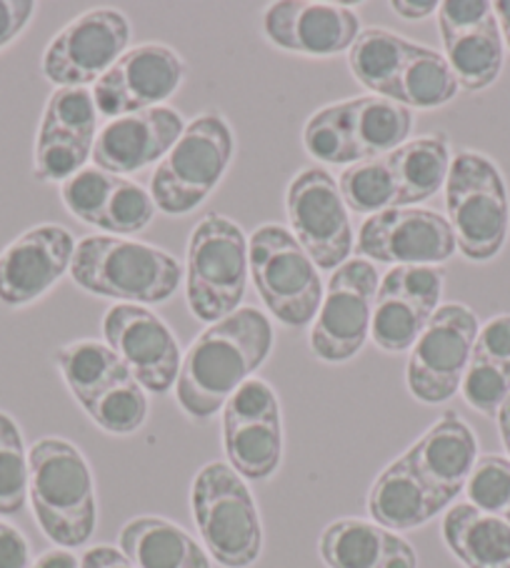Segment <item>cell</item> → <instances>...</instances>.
Returning a JSON list of instances; mask_svg holds the SVG:
<instances>
[{"instance_id": "1", "label": "cell", "mask_w": 510, "mask_h": 568, "mask_svg": "<svg viewBox=\"0 0 510 568\" xmlns=\"http://www.w3.org/2000/svg\"><path fill=\"white\" fill-rule=\"evenodd\" d=\"M273 348V323L253 306L211 323L185 351L175 398L193 420L223 410L235 390L266 364Z\"/></svg>"}, {"instance_id": "2", "label": "cell", "mask_w": 510, "mask_h": 568, "mask_svg": "<svg viewBox=\"0 0 510 568\" xmlns=\"http://www.w3.org/2000/svg\"><path fill=\"white\" fill-rule=\"evenodd\" d=\"M28 498L41 531L78 548L95 531V486L85 456L65 438H41L28 450Z\"/></svg>"}, {"instance_id": "3", "label": "cell", "mask_w": 510, "mask_h": 568, "mask_svg": "<svg viewBox=\"0 0 510 568\" xmlns=\"http://www.w3.org/2000/svg\"><path fill=\"white\" fill-rule=\"evenodd\" d=\"M68 273L93 296L133 306L169 301L183 281V266L173 253L121 236H88L75 243Z\"/></svg>"}, {"instance_id": "4", "label": "cell", "mask_w": 510, "mask_h": 568, "mask_svg": "<svg viewBox=\"0 0 510 568\" xmlns=\"http://www.w3.org/2000/svg\"><path fill=\"white\" fill-rule=\"evenodd\" d=\"M68 390L105 434L131 436L149 418V396L115 351L101 341H73L55 351Z\"/></svg>"}, {"instance_id": "5", "label": "cell", "mask_w": 510, "mask_h": 568, "mask_svg": "<svg viewBox=\"0 0 510 568\" xmlns=\"http://www.w3.org/2000/svg\"><path fill=\"white\" fill-rule=\"evenodd\" d=\"M191 508L205 551L223 568H248L261 558L263 526L248 484L228 464L213 462L193 478Z\"/></svg>"}, {"instance_id": "6", "label": "cell", "mask_w": 510, "mask_h": 568, "mask_svg": "<svg viewBox=\"0 0 510 568\" xmlns=\"http://www.w3.org/2000/svg\"><path fill=\"white\" fill-rule=\"evenodd\" d=\"M448 223L468 261H490L506 246L510 231L508 189L498 165L483 153L460 151L446 181Z\"/></svg>"}, {"instance_id": "7", "label": "cell", "mask_w": 510, "mask_h": 568, "mask_svg": "<svg viewBox=\"0 0 510 568\" xmlns=\"http://www.w3.org/2000/svg\"><path fill=\"white\" fill-rule=\"evenodd\" d=\"M248 239L235 221L208 213L195 223L185 258V298L198 321L215 323L241 308L248 283Z\"/></svg>"}, {"instance_id": "8", "label": "cell", "mask_w": 510, "mask_h": 568, "mask_svg": "<svg viewBox=\"0 0 510 568\" xmlns=\"http://www.w3.org/2000/svg\"><path fill=\"white\" fill-rule=\"evenodd\" d=\"M235 151L233 129L221 113H203L185 125L178 143L155 165L151 199L169 215L198 209L228 171Z\"/></svg>"}, {"instance_id": "9", "label": "cell", "mask_w": 510, "mask_h": 568, "mask_svg": "<svg viewBox=\"0 0 510 568\" xmlns=\"http://www.w3.org/2000/svg\"><path fill=\"white\" fill-rule=\"evenodd\" d=\"M255 291L283 326L303 328L316 321L323 303L318 266L288 229L266 223L248 241Z\"/></svg>"}, {"instance_id": "10", "label": "cell", "mask_w": 510, "mask_h": 568, "mask_svg": "<svg viewBox=\"0 0 510 568\" xmlns=\"http://www.w3.org/2000/svg\"><path fill=\"white\" fill-rule=\"evenodd\" d=\"M478 331V316L463 303H446L434 313L410 348L406 366V384L414 398L434 406L458 394Z\"/></svg>"}, {"instance_id": "11", "label": "cell", "mask_w": 510, "mask_h": 568, "mask_svg": "<svg viewBox=\"0 0 510 568\" xmlns=\"http://www.w3.org/2000/svg\"><path fill=\"white\" fill-rule=\"evenodd\" d=\"M378 286L376 263L366 258L346 261L333 271L310 331V351L316 358L326 364H343L360 354L370 336Z\"/></svg>"}, {"instance_id": "12", "label": "cell", "mask_w": 510, "mask_h": 568, "mask_svg": "<svg viewBox=\"0 0 510 568\" xmlns=\"http://www.w3.org/2000/svg\"><path fill=\"white\" fill-rule=\"evenodd\" d=\"M228 466L248 481H266L283 462L280 400L266 381L251 378L223 406Z\"/></svg>"}, {"instance_id": "13", "label": "cell", "mask_w": 510, "mask_h": 568, "mask_svg": "<svg viewBox=\"0 0 510 568\" xmlns=\"http://www.w3.org/2000/svg\"><path fill=\"white\" fill-rule=\"evenodd\" d=\"M290 233L320 271H336L353 253L350 211L336 179L318 165L303 169L286 193Z\"/></svg>"}, {"instance_id": "14", "label": "cell", "mask_w": 510, "mask_h": 568, "mask_svg": "<svg viewBox=\"0 0 510 568\" xmlns=\"http://www.w3.org/2000/svg\"><path fill=\"white\" fill-rule=\"evenodd\" d=\"M131 23L115 8H95L73 18L43 53V75L58 88L95 85L128 51Z\"/></svg>"}, {"instance_id": "15", "label": "cell", "mask_w": 510, "mask_h": 568, "mask_svg": "<svg viewBox=\"0 0 510 568\" xmlns=\"http://www.w3.org/2000/svg\"><path fill=\"white\" fill-rule=\"evenodd\" d=\"M103 336L143 390L163 396L175 386L183 354L178 338L159 313L115 303L103 316Z\"/></svg>"}, {"instance_id": "16", "label": "cell", "mask_w": 510, "mask_h": 568, "mask_svg": "<svg viewBox=\"0 0 510 568\" xmlns=\"http://www.w3.org/2000/svg\"><path fill=\"white\" fill-rule=\"evenodd\" d=\"M185 78L183 58L163 43H143L118 58L111 71L98 78L93 101L105 119L151 111L178 91Z\"/></svg>"}, {"instance_id": "17", "label": "cell", "mask_w": 510, "mask_h": 568, "mask_svg": "<svg viewBox=\"0 0 510 568\" xmlns=\"http://www.w3.org/2000/svg\"><path fill=\"white\" fill-rule=\"evenodd\" d=\"M446 271L438 266H394L380 278L373 306L370 338L386 354L416 346L428 321L440 308Z\"/></svg>"}, {"instance_id": "18", "label": "cell", "mask_w": 510, "mask_h": 568, "mask_svg": "<svg viewBox=\"0 0 510 568\" xmlns=\"http://www.w3.org/2000/svg\"><path fill=\"white\" fill-rule=\"evenodd\" d=\"M356 248L370 263L440 266L456 253L446 215L428 209H388L363 221Z\"/></svg>"}, {"instance_id": "19", "label": "cell", "mask_w": 510, "mask_h": 568, "mask_svg": "<svg viewBox=\"0 0 510 568\" xmlns=\"http://www.w3.org/2000/svg\"><path fill=\"white\" fill-rule=\"evenodd\" d=\"M98 135V108L85 88H58L48 98L38 129L33 175L41 183H65L85 169Z\"/></svg>"}, {"instance_id": "20", "label": "cell", "mask_w": 510, "mask_h": 568, "mask_svg": "<svg viewBox=\"0 0 510 568\" xmlns=\"http://www.w3.org/2000/svg\"><path fill=\"white\" fill-rule=\"evenodd\" d=\"M73 253V233L63 225L41 223L21 233L0 253V303L23 308L45 296L71 271Z\"/></svg>"}, {"instance_id": "21", "label": "cell", "mask_w": 510, "mask_h": 568, "mask_svg": "<svg viewBox=\"0 0 510 568\" xmlns=\"http://www.w3.org/2000/svg\"><path fill=\"white\" fill-rule=\"evenodd\" d=\"M263 33L280 51L330 58L346 53L360 36V18L353 8L308 0H280L263 13Z\"/></svg>"}, {"instance_id": "22", "label": "cell", "mask_w": 510, "mask_h": 568, "mask_svg": "<svg viewBox=\"0 0 510 568\" xmlns=\"http://www.w3.org/2000/svg\"><path fill=\"white\" fill-rule=\"evenodd\" d=\"M61 199L78 221L121 239L141 233L155 215L151 191L95 165L68 179L61 185Z\"/></svg>"}, {"instance_id": "23", "label": "cell", "mask_w": 510, "mask_h": 568, "mask_svg": "<svg viewBox=\"0 0 510 568\" xmlns=\"http://www.w3.org/2000/svg\"><path fill=\"white\" fill-rule=\"evenodd\" d=\"M406 456L438 516L466 491L468 476L478 462V438L456 410H446Z\"/></svg>"}, {"instance_id": "24", "label": "cell", "mask_w": 510, "mask_h": 568, "mask_svg": "<svg viewBox=\"0 0 510 568\" xmlns=\"http://www.w3.org/2000/svg\"><path fill=\"white\" fill-rule=\"evenodd\" d=\"M185 131L183 115L169 105L115 119L95 135L93 163L105 173H135L163 161Z\"/></svg>"}, {"instance_id": "25", "label": "cell", "mask_w": 510, "mask_h": 568, "mask_svg": "<svg viewBox=\"0 0 510 568\" xmlns=\"http://www.w3.org/2000/svg\"><path fill=\"white\" fill-rule=\"evenodd\" d=\"M318 554L328 568H418L404 536L366 518H338L323 528Z\"/></svg>"}, {"instance_id": "26", "label": "cell", "mask_w": 510, "mask_h": 568, "mask_svg": "<svg viewBox=\"0 0 510 568\" xmlns=\"http://www.w3.org/2000/svg\"><path fill=\"white\" fill-rule=\"evenodd\" d=\"M118 546L139 568H213L208 551L185 528L161 516L131 518Z\"/></svg>"}, {"instance_id": "27", "label": "cell", "mask_w": 510, "mask_h": 568, "mask_svg": "<svg viewBox=\"0 0 510 568\" xmlns=\"http://www.w3.org/2000/svg\"><path fill=\"white\" fill-rule=\"evenodd\" d=\"M450 145L443 133L426 135L388 153V169L394 175V205L390 209H416L418 203L446 189L450 171Z\"/></svg>"}, {"instance_id": "28", "label": "cell", "mask_w": 510, "mask_h": 568, "mask_svg": "<svg viewBox=\"0 0 510 568\" xmlns=\"http://www.w3.org/2000/svg\"><path fill=\"white\" fill-rule=\"evenodd\" d=\"M443 541L466 568H510V524L456 504L443 518Z\"/></svg>"}, {"instance_id": "29", "label": "cell", "mask_w": 510, "mask_h": 568, "mask_svg": "<svg viewBox=\"0 0 510 568\" xmlns=\"http://www.w3.org/2000/svg\"><path fill=\"white\" fill-rule=\"evenodd\" d=\"M368 514L373 524L396 534L410 531V528H418L436 518L426 488L406 454L382 468L380 476L373 481L368 491Z\"/></svg>"}, {"instance_id": "30", "label": "cell", "mask_w": 510, "mask_h": 568, "mask_svg": "<svg viewBox=\"0 0 510 568\" xmlns=\"http://www.w3.org/2000/svg\"><path fill=\"white\" fill-rule=\"evenodd\" d=\"M440 38L446 45V61L453 68L460 88L478 93L498 81L503 71V36H500L496 13L476 28L440 33Z\"/></svg>"}, {"instance_id": "31", "label": "cell", "mask_w": 510, "mask_h": 568, "mask_svg": "<svg viewBox=\"0 0 510 568\" xmlns=\"http://www.w3.org/2000/svg\"><path fill=\"white\" fill-rule=\"evenodd\" d=\"M410 48L414 43L388 28H366L348 48V65L363 88L390 101Z\"/></svg>"}, {"instance_id": "32", "label": "cell", "mask_w": 510, "mask_h": 568, "mask_svg": "<svg viewBox=\"0 0 510 568\" xmlns=\"http://www.w3.org/2000/svg\"><path fill=\"white\" fill-rule=\"evenodd\" d=\"M350 125L360 159H378L408 143L414 131L410 108L378 95H363L350 101Z\"/></svg>"}, {"instance_id": "33", "label": "cell", "mask_w": 510, "mask_h": 568, "mask_svg": "<svg viewBox=\"0 0 510 568\" xmlns=\"http://www.w3.org/2000/svg\"><path fill=\"white\" fill-rule=\"evenodd\" d=\"M458 88L453 68L448 65L446 55L434 48L414 43L390 101L428 111V108H440L453 101Z\"/></svg>"}, {"instance_id": "34", "label": "cell", "mask_w": 510, "mask_h": 568, "mask_svg": "<svg viewBox=\"0 0 510 568\" xmlns=\"http://www.w3.org/2000/svg\"><path fill=\"white\" fill-rule=\"evenodd\" d=\"M303 143L313 159L328 165H353L360 163V151L356 145L350 125V101L330 103L313 113L306 129H303Z\"/></svg>"}, {"instance_id": "35", "label": "cell", "mask_w": 510, "mask_h": 568, "mask_svg": "<svg viewBox=\"0 0 510 568\" xmlns=\"http://www.w3.org/2000/svg\"><path fill=\"white\" fill-rule=\"evenodd\" d=\"M338 191L353 213L370 219L380 211H388L394 205V175L388 169V153L348 165L340 173Z\"/></svg>"}, {"instance_id": "36", "label": "cell", "mask_w": 510, "mask_h": 568, "mask_svg": "<svg viewBox=\"0 0 510 568\" xmlns=\"http://www.w3.org/2000/svg\"><path fill=\"white\" fill-rule=\"evenodd\" d=\"M28 498V450L16 420L0 410V516L23 511Z\"/></svg>"}, {"instance_id": "37", "label": "cell", "mask_w": 510, "mask_h": 568, "mask_svg": "<svg viewBox=\"0 0 510 568\" xmlns=\"http://www.w3.org/2000/svg\"><path fill=\"white\" fill-rule=\"evenodd\" d=\"M466 494L478 511L503 518L510 506V458L480 456L468 476Z\"/></svg>"}, {"instance_id": "38", "label": "cell", "mask_w": 510, "mask_h": 568, "mask_svg": "<svg viewBox=\"0 0 510 568\" xmlns=\"http://www.w3.org/2000/svg\"><path fill=\"white\" fill-rule=\"evenodd\" d=\"M460 390H463V398L468 400L470 408H476L483 416L496 418L500 406L510 396V368L470 354V364L466 368Z\"/></svg>"}, {"instance_id": "39", "label": "cell", "mask_w": 510, "mask_h": 568, "mask_svg": "<svg viewBox=\"0 0 510 568\" xmlns=\"http://www.w3.org/2000/svg\"><path fill=\"white\" fill-rule=\"evenodd\" d=\"M440 33H456L466 28H476L493 16V3L488 0H446L438 6Z\"/></svg>"}, {"instance_id": "40", "label": "cell", "mask_w": 510, "mask_h": 568, "mask_svg": "<svg viewBox=\"0 0 510 568\" xmlns=\"http://www.w3.org/2000/svg\"><path fill=\"white\" fill-rule=\"evenodd\" d=\"M473 356L493 361L498 366L510 368V316L490 318L483 328L478 331L476 344H473Z\"/></svg>"}, {"instance_id": "41", "label": "cell", "mask_w": 510, "mask_h": 568, "mask_svg": "<svg viewBox=\"0 0 510 568\" xmlns=\"http://www.w3.org/2000/svg\"><path fill=\"white\" fill-rule=\"evenodd\" d=\"M33 0H0V51L21 36L35 16Z\"/></svg>"}, {"instance_id": "42", "label": "cell", "mask_w": 510, "mask_h": 568, "mask_svg": "<svg viewBox=\"0 0 510 568\" xmlns=\"http://www.w3.org/2000/svg\"><path fill=\"white\" fill-rule=\"evenodd\" d=\"M0 568H31V546L16 526L0 521Z\"/></svg>"}, {"instance_id": "43", "label": "cell", "mask_w": 510, "mask_h": 568, "mask_svg": "<svg viewBox=\"0 0 510 568\" xmlns=\"http://www.w3.org/2000/svg\"><path fill=\"white\" fill-rule=\"evenodd\" d=\"M81 568H139L128 558L121 548L113 546H93L81 558Z\"/></svg>"}, {"instance_id": "44", "label": "cell", "mask_w": 510, "mask_h": 568, "mask_svg": "<svg viewBox=\"0 0 510 568\" xmlns=\"http://www.w3.org/2000/svg\"><path fill=\"white\" fill-rule=\"evenodd\" d=\"M438 6L440 3H436V0H394L390 3V8L406 21H424V18L438 13Z\"/></svg>"}, {"instance_id": "45", "label": "cell", "mask_w": 510, "mask_h": 568, "mask_svg": "<svg viewBox=\"0 0 510 568\" xmlns=\"http://www.w3.org/2000/svg\"><path fill=\"white\" fill-rule=\"evenodd\" d=\"M31 568H81V561L68 548H53V551L38 556Z\"/></svg>"}, {"instance_id": "46", "label": "cell", "mask_w": 510, "mask_h": 568, "mask_svg": "<svg viewBox=\"0 0 510 568\" xmlns=\"http://www.w3.org/2000/svg\"><path fill=\"white\" fill-rule=\"evenodd\" d=\"M493 13L500 28V36H503V43L510 51V0H498V3H493Z\"/></svg>"}, {"instance_id": "47", "label": "cell", "mask_w": 510, "mask_h": 568, "mask_svg": "<svg viewBox=\"0 0 510 568\" xmlns=\"http://www.w3.org/2000/svg\"><path fill=\"white\" fill-rule=\"evenodd\" d=\"M496 418H498L500 440H503V446H506V450H508V458H510V396L506 398V404L500 406Z\"/></svg>"}, {"instance_id": "48", "label": "cell", "mask_w": 510, "mask_h": 568, "mask_svg": "<svg viewBox=\"0 0 510 568\" xmlns=\"http://www.w3.org/2000/svg\"><path fill=\"white\" fill-rule=\"evenodd\" d=\"M503 521L510 524V506H508V511H506V516H503Z\"/></svg>"}]
</instances>
